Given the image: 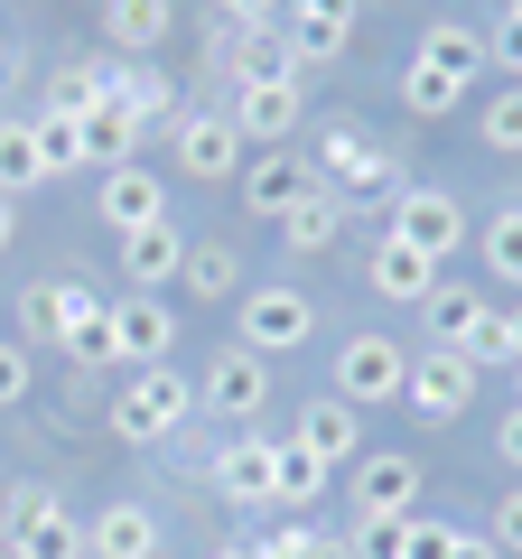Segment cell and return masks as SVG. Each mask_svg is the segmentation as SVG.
Listing matches in <instances>:
<instances>
[{
    "mask_svg": "<svg viewBox=\"0 0 522 559\" xmlns=\"http://www.w3.org/2000/svg\"><path fill=\"white\" fill-rule=\"evenodd\" d=\"M20 318H28V336L57 345L66 364H112V308H103L84 280H38L20 299Z\"/></svg>",
    "mask_w": 522,
    "mask_h": 559,
    "instance_id": "1",
    "label": "cell"
},
{
    "mask_svg": "<svg viewBox=\"0 0 522 559\" xmlns=\"http://www.w3.org/2000/svg\"><path fill=\"white\" fill-rule=\"evenodd\" d=\"M187 411H197V382L178 373V364H141V373L112 392V429L131 448H150V439H168V429H187Z\"/></svg>",
    "mask_w": 522,
    "mask_h": 559,
    "instance_id": "2",
    "label": "cell"
},
{
    "mask_svg": "<svg viewBox=\"0 0 522 559\" xmlns=\"http://www.w3.org/2000/svg\"><path fill=\"white\" fill-rule=\"evenodd\" d=\"M318 187H327V197H402L392 159H382L355 121H327V131H318Z\"/></svg>",
    "mask_w": 522,
    "mask_h": 559,
    "instance_id": "3",
    "label": "cell"
},
{
    "mask_svg": "<svg viewBox=\"0 0 522 559\" xmlns=\"http://www.w3.org/2000/svg\"><path fill=\"white\" fill-rule=\"evenodd\" d=\"M10 559H84V532L47 485H10Z\"/></svg>",
    "mask_w": 522,
    "mask_h": 559,
    "instance_id": "4",
    "label": "cell"
},
{
    "mask_svg": "<svg viewBox=\"0 0 522 559\" xmlns=\"http://www.w3.org/2000/svg\"><path fill=\"white\" fill-rule=\"evenodd\" d=\"M308 326H318V308L299 299V289H242V318H234V345L242 355H289V345H308Z\"/></svg>",
    "mask_w": 522,
    "mask_h": 559,
    "instance_id": "5",
    "label": "cell"
},
{
    "mask_svg": "<svg viewBox=\"0 0 522 559\" xmlns=\"http://www.w3.org/2000/svg\"><path fill=\"white\" fill-rule=\"evenodd\" d=\"M392 242H411V252L448 261V252L466 242V205L448 197V187H402V197H392Z\"/></svg>",
    "mask_w": 522,
    "mask_h": 559,
    "instance_id": "6",
    "label": "cell"
},
{
    "mask_svg": "<svg viewBox=\"0 0 522 559\" xmlns=\"http://www.w3.org/2000/svg\"><path fill=\"white\" fill-rule=\"evenodd\" d=\"M402 382H411V355L392 336H345L336 345V401H402Z\"/></svg>",
    "mask_w": 522,
    "mask_h": 559,
    "instance_id": "7",
    "label": "cell"
},
{
    "mask_svg": "<svg viewBox=\"0 0 522 559\" xmlns=\"http://www.w3.org/2000/svg\"><path fill=\"white\" fill-rule=\"evenodd\" d=\"M168 345H178V308L168 299H141V289L112 299V364L141 373V364H168Z\"/></svg>",
    "mask_w": 522,
    "mask_h": 559,
    "instance_id": "8",
    "label": "cell"
},
{
    "mask_svg": "<svg viewBox=\"0 0 522 559\" xmlns=\"http://www.w3.org/2000/svg\"><path fill=\"white\" fill-rule=\"evenodd\" d=\"M197 401H205V411H224V419H261V401H271V364L242 355V345H224V355L205 364Z\"/></svg>",
    "mask_w": 522,
    "mask_h": 559,
    "instance_id": "9",
    "label": "cell"
},
{
    "mask_svg": "<svg viewBox=\"0 0 522 559\" xmlns=\"http://www.w3.org/2000/svg\"><path fill=\"white\" fill-rule=\"evenodd\" d=\"M402 401H411L420 419H439V429H448V419H458L466 401H476V364H466V355H429V364H411Z\"/></svg>",
    "mask_w": 522,
    "mask_h": 559,
    "instance_id": "10",
    "label": "cell"
},
{
    "mask_svg": "<svg viewBox=\"0 0 522 559\" xmlns=\"http://www.w3.org/2000/svg\"><path fill=\"white\" fill-rule=\"evenodd\" d=\"M299 197H318V159H289V150H271V159H252V168H242V205H252V215H271V224H281Z\"/></svg>",
    "mask_w": 522,
    "mask_h": 559,
    "instance_id": "11",
    "label": "cell"
},
{
    "mask_svg": "<svg viewBox=\"0 0 522 559\" xmlns=\"http://www.w3.org/2000/svg\"><path fill=\"white\" fill-rule=\"evenodd\" d=\"M289 439H299L318 466H355V457H364V419H355V401L327 392V401H308V411H299V429H289Z\"/></svg>",
    "mask_w": 522,
    "mask_h": 559,
    "instance_id": "12",
    "label": "cell"
},
{
    "mask_svg": "<svg viewBox=\"0 0 522 559\" xmlns=\"http://www.w3.org/2000/svg\"><path fill=\"white\" fill-rule=\"evenodd\" d=\"M224 503H281V439H234L215 457Z\"/></svg>",
    "mask_w": 522,
    "mask_h": 559,
    "instance_id": "13",
    "label": "cell"
},
{
    "mask_svg": "<svg viewBox=\"0 0 522 559\" xmlns=\"http://www.w3.org/2000/svg\"><path fill=\"white\" fill-rule=\"evenodd\" d=\"M103 103H112L131 131H150V121H168V103H178V84L159 75V66H112L103 57Z\"/></svg>",
    "mask_w": 522,
    "mask_h": 559,
    "instance_id": "14",
    "label": "cell"
},
{
    "mask_svg": "<svg viewBox=\"0 0 522 559\" xmlns=\"http://www.w3.org/2000/svg\"><path fill=\"white\" fill-rule=\"evenodd\" d=\"M187 271V234L178 224H150V234H121V280L141 289V299H159L168 280Z\"/></svg>",
    "mask_w": 522,
    "mask_h": 559,
    "instance_id": "15",
    "label": "cell"
},
{
    "mask_svg": "<svg viewBox=\"0 0 522 559\" xmlns=\"http://www.w3.org/2000/svg\"><path fill=\"white\" fill-rule=\"evenodd\" d=\"M84 559H159V513L150 503H112L84 522Z\"/></svg>",
    "mask_w": 522,
    "mask_h": 559,
    "instance_id": "16",
    "label": "cell"
},
{
    "mask_svg": "<svg viewBox=\"0 0 522 559\" xmlns=\"http://www.w3.org/2000/svg\"><path fill=\"white\" fill-rule=\"evenodd\" d=\"M103 224H112V234H150V224H168V187L150 178V168H112V178H103Z\"/></svg>",
    "mask_w": 522,
    "mask_h": 559,
    "instance_id": "17",
    "label": "cell"
},
{
    "mask_svg": "<svg viewBox=\"0 0 522 559\" xmlns=\"http://www.w3.org/2000/svg\"><path fill=\"white\" fill-rule=\"evenodd\" d=\"M252 84H299V57H289L281 20L234 28V94H252Z\"/></svg>",
    "mask_w": 522,
    "mask_h": 559,
    "instance_id": "18",
    "label": "cell"
},
{
    "mask_svg": "<svg viewBox=\"0 0 522 559\" xmlns=\"http://www.w3.org/2000/svg\"><path fill=\"white\" fill-rule=\"evenodd\" d=\"M178 168H187V178H224V168H242V131L224 112H187L178 121Z\"/></svg>",
    "mask_w": 522,
    "mask_h": 559,
    "instance_id": "19",
    "label": "cell"
},
{
    "mask_svg": "<svg viewBox=\"0 0 522 559\" xmlns=\"http://www.w3.org/2000/svg\"><path fill=\"white\" fill-rule=\"evenodd\" d=\"M411 66H429V75H448V84L466 94V84L485 75V38H476L466 20H429V28H420V57H411Z\"/></svg>",
    "mask_w": 522,
    "mask_h": 559,
    "instance_id": "20",
    "label": "cell"
},
{
    "mask_svg": "<svg viewBox=\"0 0 522 559\" xmlns=\"http://www.w3.org/2000/svg\"><path fill=\"white\" fill-rule=\"evenodd\" d=\"M299 84H252V94H234V103H224V121H234V131L242 140H289V131H299Z\"/></svg>",
    "mask_w": 522,
    "mask_h": 559,
    "instance_id": "21",
    "label": "cell"
},
{
    "mask_svg": "<svg viewBox=\"0 0 522 559\" xmlns=\"http://www.w3.org/2000/svg\"><path fill=\"white\" fill-rule=\"evenodd\" d=\"M373 289H382V299H402V308H429V289H439V261L382 234V242H373Z\"/></svg>",
    "mask_w": 522,
    "mask_h": 559,
    "instance_id": "22",
    "label": "cell"
},
{
    "mask_svg": "<svg viewBox=\"0 0 522 559\" xmlns=\"http://www.w3.org/2000/svg\"><path fill=\"white\" fill-rule=\"evenodd\" d=\"M485 318H495V299H476V289H429V336H439V355H476Z\"/></svg>",
    "mask_w": 522,
    "mask_h": 559,
    "instance_id": "23",
    "label": "cell"
},
{
    "mask_svg": "<svg viewBox=\"0 0 522 559\" xmlns=\"http://www.w3.org/2000/svg\"><path fill=\"white\" fill-rule=\"evenodd\" d=\"M355 513H420V457L355 466Z\"/></svg>",
    "mask_w": 522,
    "mask_h": 559,
    "instance_id": "24",
    "label": "cell"
},
{
    "mask_svg": "<svg viewBox=\"0 0 522 559\" xmlns=\"http://www.w3.org/2000/svg\"><path fill=\"white\" fill-rule=\"evenodd\" d=\"M168 28H178V10H168V0H103V38H112L121 57H150Z\"/></svg>",
    "mask_w": 522,
    "mask_h": 559,
    "instance_id": "25",
    "label": "cell"
},
{
    "mask_svg": "<svg viewBox=\"0 0 522 559\" xmlns=\"http://www.w3.org/2000/svg\"><path fill=\"white\" fill-rule=\"evenodd\" d=\"M281 234H289V252H336V242H345V197H327V187L299 197L281 215Z\"/></svg>",
    "mask_w": 522,
    "mask_h": 559,
    "instance_id": "26",
    "label": "cell"
},
{
    "mask_svg": "<svg viewBox=\"0 0 522 559\" xmlns=\"http://www.w3.org/2000/svg\"><path fill=\"white\" fill-rule=\"evenodd\" d=\"M75 121H84V168H103V178H112V168L141 159V131H131L112 103H94V112H75Z\"/></svg>",
    "mask_w": 522,
    "mask_h": 559,
    "instance_id": "27",
    "label": "cell"
},
{
    "mask_svg": "<svg viewBox=\"0 0 522 559\" xmlns=\"http://www.w3.org/2000/svg\"><path fill=\"white\" fill-rule=\"evenodd\" d=\"M187 289H197V299L205 308H215V299H242V252H234V242H187Z\"/></svg>",
    "mask_w": 522,
    "mask_h": 559,
    "instance_id": "28",
    "label": "cell"
},
{
    "mask_svg": "<svg viewBox=\"0 0 522 559\" xmlns=\"http://www.w3.org/2000/svg\"><path fill=\"white\" fill-rule=\"evenodd\" d=\"M281 38H289V57H299V66H327V57H345L355 28H345V20H318V10H281Z\"/></svg>",
    "mask_w": 522,
    "mask_h": 559,
    "instance_id": "29",
    "label": "cell"
},
{
    "mask_svg": "<svg viewBox=\"0 0 522 559\" xmlns=\"http://www.w3.org/2000/svg\"><path fill=\"white\" fill-rule=\"evenodd\" d=\"M28 187H47L38 131H28V121H0V197H28Z\"/></svg>",
    "mask_w": 522,
    "mask_h": 559,
    "instance_id": "30",
    "label": "cell"
},
{
    "mask_svg": "<svg viewBox=\"0 0 522 559\" xmlns=\"http://www.w3.org/2000/svg\"><path fill=\"white\" fill-rule=\"evenodd\" d=\"M28 131H38V159H47V178H66V168H84V121L66 112V103H47V112L28 121Z\"/></svg>",
    "mask_w": 522,
    "mask_h": 559,
    "instance_id": "31",
    "label": "cell"
},
{
    "mask_svg": "<svg viewBox=\"0 0 522 559\" xmlns=\"http://www.w3.org/2000/svg\"><path fill=\"white\" fill-rule=\"evenodd\" d=\"M476 252H485V271H495L503 289H522V205H503V215L485 224V242H476Z\"/></svg>",
    "mask_w": 522,
    "mask_h": 559,
    "instance_id": "32",
    "label": "cell"
},
{
    "mask_svg": "<svg viewBox=\"0 0 522 559\" xmlns=\"http://www.w3.org/2000/svg\"><path fill=\"white\" fill-rule=\"evenodd\" d=\"M327 476H336V466H318L299 439H281V503H318V495H327Z\"/></svg>",
    "mask_w": 522,
    "mask_h": 559,
    "instance_id": "33",
    "label": "cell"
},
{
    "mask_svg": "<svg viewBox=\"0 0 522 559\" xmlns=\"http://www.w3.org/2000/svg\"><path fill=\"white\" fill-rule=\"evenodd\" d=\"M485 150L522 159V84H513V94H495V103H485Z\"/></svg>",
    "mask_w": 522,
    "mask_h": 559,
    "instance_id": "34",
    "label": "cell"
},
{
    "mask_svg": "<svg viewBox=\"0 0 522 559\" xmlns=\"http://www.w3.org/2000/svg\"><path fill=\"white\" fill-rule=\"evenodd\" d=\"M402 522L411 513H364L355 522V559H402Z\"/></svg>",
    "mask_w": 522,
    "mask_h": 559,
    "instance_id": "35",
    "label": "cell"
},
{
    "mask_svg": "<svg viewBox=\"0 0 522 559\" xmlns=\"http://www.w3.org/2000/svg\"><path fill=\"white\" fill-rule=\"evenodd\" d=\"M402 103H411L420 121H439L448 103H458V84H448V75H429V66H411V75H402Z\"/></svg>",
    "mask_w": 522,
    "mask_h": 559,
    "instance_id": "36",
    "label": "cell"
},
{
    "mask_svg": "<svg viewBox=\"0 0 522 559\" xmlns=\"http://www.w3.org/2000/svg\"><path fill=\"white\" fill-rule=\"evenodd\" d=\"M466 364H476V373H485V364H522V336H513V318H503V308L485 318V336H476V355H466Z\"/></svg>",
    "mask_w": 522,
    "mask_h": 559,
    "instance_id": "37",
    "label": "cell"
},
{
    "mask_svg": "<svg viewBox=\"0 0 522 559\" xmlns=\"http://www.w3.org/2000/svg\"><path fill=\"white\" fill-rule=\"evenodd\" d=\"M252 559H318V532L308 522H289V532H261V540H242Z\"/></svg>",
    "mask_w": 522,
    "mask_h": 559,
    "instance_id": "38",
    "label": "cell"
},
{
    "mask_svg": "<svg viewBox=\"0 0 522 559\" xmlns=\"http://www.w3.org/2000/svg\"><path fill=\"white\" fill-rule=\"evenodd\" d=\"M448 540H458V532H448V522H429V513L402 522V559H448Z\"/></svg>",
    "mask_w": 522,
    "mask_h": 559,
    "instance_id": "39",
    "label": "cell"
},
{
    "mask_svg": "<svg viewBox=\"0 0 522 559\" xmlns=\"http://www.w3.org/2000/svg\"><path fill=\"white\" fill-rule=\"evenodd\" d=\"M28 401V345H0V411Z\"/></svg>",
    "mask_w": 522,
    "mask_h": 559,
    "instance_id": "40",
    "label": "cell"
},
{
    "mask_svg": "<svg viewBox=\"0 0 522 559\" xmlns=\"http://www.w3.org/2000/svg\"><path fill=\"white\" fill-rule=\"evenodd\" d=\"M495 550H522V495L495 503Z\"/></svg>",
    "mask_w": 522,
    "mask_h": 559,
    "instance_id": "41",
    "label": "cell"
},
{
    "mask_svg": "<svg viewBox=\"0 0 522 559\" xmlns=\"http://www.w3.org/2000/svg\"><path fill=\"white\" fill-rule=\"evenodd\" d=\"M215 10H224L234 28H261V20H281V0H215Z\"/></svg>",
    "mask_w": 522,
    "mask_h": 559,
    "instance_id": "42",
    "label": "cell"
},
{
    "mask_svg": "<svg viewBox=\"0 0 522 559\" xmlns=\"http://www.w3.org/2000/svg\"><path fill=\"white\" fill-rule=\"evenodd\" d=\"M448 559H503V550H495V532H458V540H448Z\"/></svg>",
    "mask_w": 522,
    "mask_h": 559,
    "instance_id": "43",
    "label": "cell"
},
{
    "mask_svg": "<svg viewBox=\"0 0 522 559\" xmlns=\"http://www.w3.org/2000/svg\"><path fill=\"white\" fill-rule=\"evenodd\" d=\"M281 10H318V20H345V28H355V0H281Z\"/></svg>",
    "mask_w": 522,
    "mask_h": 559,
    "instance_id": "44",
    "label": "cell"
},
{
    "mask_svg": "<svg viewBox=\"0 0 522 559\" xmlns=\"http://www.w3.org/2000/svg\"><path fill=\"white\" fill-rule=\"evenodd\" d=\"M20 242V197H0V252Z\"/></svg>",
    "mask_w": 522,
    "mask_h": 559,
    "instance_id": "45",
    "label": "cell"
},
{
    "mask_svg": "<svg viewBox=\"0 0 522 559\" xmlns=\"http://www.w3.org/2000/svg\"><path fill=\"white\" fill-rule=\"evenodd\" d=\"M495 448H503V457H513V466H522V411H513V419H503V439H495Z\"/></svg>",
    "mask_w": 522,
    "mask_h": 559,
    "instance_id": "46",
    "label": "cell"
},
{
    "mask_svg": "<svg viewBox=\"0 0 522 559\" xmlns=\"http://www.w3.org/2000/svg\"><path fill=\"white\" fill-rule=\"evenodd\" d=\"M318 559H355V540H327V532H318Z\"/></svg>",
    "mask_w": 522,
    "mask_h": 559,
    "instance_id": "47",
    "label": "cell"
},
{
    "mask_svg": "<svg viewBox=\"0 0 522 559\" xmlns=\"http://www.w3.org/2000/svg\"><path fill=\"white\" fill-rule=\"evenodd\" d=\"M503 318H513V336H522V299H513V308H503Z\"/></svg>",
    "mask_w": 522,
    "mask_h": 559,
    "instance_id": "48",
    "label": "cell"
},
{
    "mask_svg": "<svg viewBox=\"0 0 522 559\" xmlns=\"http://www.w3.org/2000/svg\"><path fill=\"white\" fill-rule=\"evenodd\" d=\"M513 382H522V364H513ZM513 411H522V392H513Z\"/></svg>",
    "mask_w": 522,
    "mask_h": 559,
    "instance_id": "49",
    "label": "cell"
},
{
    "mask_svg": "<svg viewBox=\"0 0 522 559\" xmlns=\"http://www.w3.org/2000/svg\"><path fill=\"white\" fill-rule=\"evenodd\" d=\"M503 10H513V20H522V0H503Z\"/></svg>",
    "mask_w": 522,
    "mask_h": 559,
    "instance_id": "50",
    "label": "cell"
},
{
    "mask_svg": "<svg viewBox=\"0 0 522 559\" xmlns=\"http://www.w3.org/2000/svg\"><path fill=\"white\" fill-rule=\"evenodd\" d=\"M224 559H252V550H224Z\"/></svg>",
    "mask_w": 522,
    "mask_h": 559,
    "instance_id": "51",
    "label": "cell"
},
{
    "mask_svg": "<svg viewBox=\"0 0 522 559\" xmlns=\"http://www.w3.org/2000/svg\"><path fill=\"white\" fill-rule=\"evenodd\" d=\"M0 66H10V57H0Z\"/></svg>",
    "mask_w": 522,
    "mask_h": 559,
    "instance_id": "52",
    "label": "cell"
},
{
    "mask_svg": "<svg viewBox=\"0 0 522 559\" xmlns=\"http://www.w3.org/2000/svg\"><path fill=\"white\" fill-rule=\"evenodd\" d=\"M513 84H522V75H513Z\"/></svg>",
    "mask_w": 522,
    "mask_h": 559,
    "instance_id": "53",
    "label": "cell"
}]
</instances>
